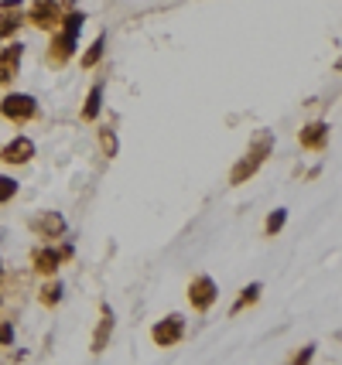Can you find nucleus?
I'll list each match as a JSON object with an SVG mask.
<instances>
[{
	"label": "nucleus",
	"mask_w": 342,
	"mask_h": 365,
	"mask_svg": "<svg viewBox=\"0 0 342 365\" xmlns=\"http://www.w3.org/2000/svg\"><path fill=\"white\" fill-rule=\"evenodd\" d=\"M271 147H274V137L271 133H257V140H253V147L246 150L243 158L236 160V168H233V175H229V181L233 185H243L246 178L257 175V168H261L263 160H267V154H271Z\"/></svg>",
	"instance_id": "obj_1"
},
{
	"label": "nucleus",
	"mask_w": 342,
	"mask_h": 365,
	"mask_svg": "<svg viewBox=\"0 0 342 365\" xmlns=\"http://www.w3.org/2000/svg\"><path fill=\"white\" fill-rule=\"evenodd\" d=\"M79 28H82V14H69L66 24H62V31L55 34V41H51V62H55V65H62L69 55H72Z\"/></svg>",
	"instance_id": "obj_2"
},
{
	"label": "nucleus",
	"mask_w": 342,
	"mask_h": 365,
	"mask_svg": "<svg viewBox=\"0 0 342 365\" xmlns=\"http://www.w3.org/2000/svg\"><path fill=\"white\" fill-rule=\"evenodd\" d=\"M0 113L7 116V120H14V123H24V120H31L34 113H38V106H34V99L31 96H7L4 103H0Z\"/></svg>",
	"instance_id": "obj_3"
},
{
	"label": "nucleus",
	"mask_w": 342,
	"mask_h": 365,
	"mask_svg": "<svg viewBox=\"0 0 342 365\" xmlns=\"http://www.w3.org/2000/svg\"><path fill=\"white\" fill-rule=\"evenodd\" d=\"M181 334H185V318H181V314H171V318H164L154 324L151 338H154L161 349H168V345H178Z\"/></svg>",
	"instance_id": "obj_4"
},
{
	"label": "nucleus",
	"mask_w": 342,
	"mask_h": 365,
	"mask_svg": "<svg viewBox=\"0 0 342 365\" xmlns=\"http://www.w3.org/2000/svg\"><path fill=\"white\" fill-rule=\"evenodd\" d=\"M28 17H31L38 28H55L59 17H62V7H59V0H34Z\"/></svg>",
	"instance_id": "obj_5"
},
{
	"label": "nucleus",
	"mask_w": 342,
	"mask_h": 365,
	"mask_svg": "<svg viewBox=\"0 0 342 365\" xmlns=\"http://www.w3.org/2000/svg\"><path fill=\"white\" fill-rule=\"evenodd\" d=\"M188 301H192V307H198V311L212 307V301H216V284H212L209 277H196V280L188 284Z\"/></svg>",
	"instance_id": "obj_6"
},
{
	"label": "nucleus",
	"mask_w": 342,
	"mask_h": 365,
	"mask_svg": "<svg viewBox=\"0 0 342 365\" xmlns=\"http://www.w3.org/2000/svg\"><path fill=\"white\" fill-rule=\"evenodd\" d=\"M0 158L7 160V164H24V160L34 158V143L28 140V137H17V140H11L0 150Z\"/></svg>",
	"instance_id": "obj_7"
},
{
	"label": "nucleus",
	"mask_w": 342,
	"mask_h": 365,
	"mask_svg": "<svg viewBox=\"0 0 342 365\" xmlns=\"http://www.w3.org/2000/svg\"><path fill=\"white\" fill-rule=\"evenodd\" d=\"M72 253V250H38V253H34V270L38 273H55L59 270V263H62V259H66V256Z\"/></svg>",
	"instance_id": "obj_8"
},
{
	"label": "nucleus",
	"mask_w": 342,
	"mask_h": 365,
	"mask_svg": "<svg viewBox=\"0 0 342 365\" xmlns=\"http://www.w3.org/2000/svg\"><path fill=\"white\" fill-rule=\"evenodd\" d=\"M17 65H21V45H7L0 48V82H11L17 76Z\"/></svg>",
	"instance_id": "obj_9"
},
{
	"label": "nucleus",
	"mask_w": 342,
	"mask_h": 365,
	"mask_svg": "<svg viewBox=\"0 0 342 365\" xmlns=\"http://www.w3.org/2000/svg\"><path fill=\"white\" fill-rule=\"evenodd\" d=\"M328 140V123H311V127L301 130V147L308 150H322Z\"/></svg>",
	"instance_id": "obj_10"
},
{
	"label": "nucleus",
	"mask_w": 342,
	"mask_h": 365,
	"mask_svg": "<svg viewBox=\"0 0 342 365\" xmlns=\"http://www.w3.org/2000/svg\"><path fill=\"white\" fill-rule=\"evenodd\" d=\"M31 229H34V232H41V236L55 239V236H62V232H66V222H62L55 212H45L41 219H34V222H31Z\"/></svg>",
	"instance_id": "obj_11"
},
{
	"label": "nucleus",
	"mask_w": 342,
	"mask_h": 365,
	"mask_svg": "<svg viewBox=\"0 0 342 365\" xmlns=\"http://www.w3.org/2000/svg\"><path fill=\"white\" fill-rule=\"evenodd\" d=\"M110 331H114V314H110V307H103V318H99L96 338H93V351H103V345H106Z\"/></svg>",
	"instance_id": "obj_12"
},
{
	"label": "nucleus",
	"mask_w": 342,
	"mask_h": 365,
	"mask_svg": "<svg viewBox=\"0 0 342 365\" xmlns=\"http://www.w3.org/2000/svg\"><path fill=\"white\" fill-rule=\"evenodd\" d=\"M99 106H103V86H93L86 96V106H82V120H96Z\"/></svg>",
	"instance_id": "obj_13"
},
{
	"label": "nucleus",
	"mask_w": 342,
	"mask_h": 365,
	"mask_svg": "<svg viewBox=\"0 0 342 365\" xmlns=\"http://www.w3.org/2000/svg\"><path fill=\"white\" fill-rule=\"evenodd\" d=\"M21 28V14H11V11H0V38H7L11 31Z\"/></svg>",
	"instance_id": "obj_14"
},
{
	"label": "nucleus",
	"mask_w": 342,
	"mask_h": 365,
	"mask_svg": "<svg viewBox=\"0 0 342 365\" xmlns=\"http://www.w3.org/2000/svg\"><path fill=\"white\" fill-rule=\"evenodd\" d=\"M257 297H261V284H250V287L243 290V297H240V301L233 304V314H236V311H243L246 304H253Z\"/></svg>",
	"instance_id": "obj_15"
},
{
	"label": "nucleus",
	"mask_w": 342,
	"mask_h": 365,
	"mask_svg": "<svg viewBox=\"0 0 342 365\" xmlns=\"http://www.w3.org/2000/svg\"><path fill=\"white\" fill-rule=\"evenodd\" d=\"M103 45H106V41H103V38H96V41H93V45H89V51H86V55H82V65H86V68H93V65L99 62V55H103Z\"/></svg>",
	"instance_id": "obj_16"
},
{
	"label": "nucleus",
	"mask_w": 342,
	"mask_h": 365,
	"mask_svg": "<svg viewBox=\"0 0 342 365\" xmlns=\"http://www.w3.org/2000/svg\"><path fill=\"white\" fill-rule=\"evenodd\" d=\"M17 191V181L14 178H0V202H11Z\"/></svg>",
	"instance_id": "obj_17"
},
{
	"label": "nucleus",
	"mask_w": 342,
	"mask_h": 365,
	"mask_svg": "<svg viewBox=\"0 0 342 365\" xmlns=\"http://www.w3.org/2000/svg\"><path fill=\"white\" fill-rule=\"evenodd\" d=\"M59 297H62V287L59 284H49L45 290H41V301L45 304H59Z\"/></svg>",
	"instance_id": "obj_18"
},
{
	"label": "nucleus",
	"mask_w": 342,
	"mask_h": 365,
	"mask_svg": "<svg viewBox=\"0 0 342 365\" xmlns=\"http://www.w3.org/2000/svg\"><path fill=\"white\" fill-rule=\"evenodd\" d=\"M284 219H288L284 212H274V215L267 219V232H271V236H274V232H281V229H284Z\"/></svg>",
	"instance_id": "obj_19"
},
{
	"label": "nucleus",
	"mask_w": 342,
	"mask_h": 365,
	"mask_svg": "<svg viewBox=\"0 0 342 365\" xmlns=\"http://www.w3.org/2000/svg\"><path fill=\"white\" fill-rule=\"evenodd\" d=\"M103 147H106V154H110V158L116 154V137L110 133V130H103Z\"/></svg>",
	"instance_id": "obj_20"
},
{
	"label": "nucleus",
	"mask_w": 342,
	"mask_h": 365,
	"mask_svg": "<svg viewBox=\"0 0 342 365\" xmlns=\"http://www.w3.org/2000/svg\"><path fill=\"white\" fill-rule=\"evenodd\" d=\"M0 341H4V345H7V341H11V328H7V324H4V328H0Z\"/></svg>",
	"instance_id": "obj_21"
}]
</instances>
